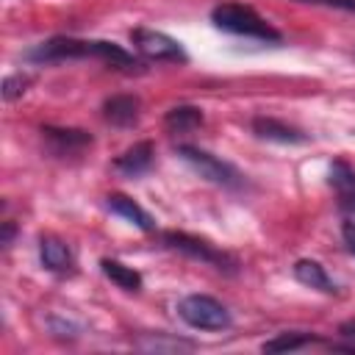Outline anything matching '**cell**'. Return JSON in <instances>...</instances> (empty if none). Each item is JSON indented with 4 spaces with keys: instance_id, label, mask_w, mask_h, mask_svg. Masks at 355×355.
I'll list each match as a JSON object with an SVG mask.
<instances>
[{
    "instance_id": "cell-1",
    "label": "cell",
    "mask_w": 355,
    "mask_h": 355,
    "mask_svg": "<svg viewBox=\"0 0 355 355\" xmlns=\"http://www.w3.org/2000/svg\"><path fill=\"white\" fill-rule=\"evenodd\" d=\"M211 22L219 31L247 36V39H261V42H280V31H275L252 6L244 3H219L211 11Z\"/></svg>"
},
{
    "instance_id": "cell-20",
    "label": "cell",
    "mask_w": 355,
    "mask_h": 355,
    "mask_svg": "<svg viewBox=\"0 0 355 355\" xmlns=\"http://www.w3.org/2000/svg\"><path fill=\"white\" fill-rule=\"evenodd\" d=\"M338 336H341L344 341H336V344H333V349H349V352H355V319L341 322Z\"/></svg>"
},
{
    "instance_id": "cell-14",
    "label": "cell",
    "mask_w": 355,
    "mask_h": 355,
    "mask_svg": "<svg viewBox=\"0 0 355 355\" xmlns=\"http://www.w3.org/2000/svg\"><path fill=\"white\" fill-rule=\"evenodd\" d=\"M108 208H111L114 214H119L122 219H128L130 225L141 227V230H153V227H155V225H153V216H150L136 200H130V197H125V194H108Z\"/></svg>"
},
{
    "instance_id": "cell-7",
    "label": "cell",
    "mask_w": 355,
    "mask_h": 355,
    "mask_svg": "<svg viewBox=\"0 0 355 355\" xmlns=\"http://www.w3.org/2000/svg\"><path fill=\"white\" fill-rule=\"evenodd\" d=\"M42 139L47 144V150L58 158H75L80 153H86L92 147V136L80 128H42Z\"/></svg>"
},
{
    "instance_id": "cell-9",
    "label": "cell",
    "mask_w": 355,
    "mask_h": 355,
    "mask_svg": "<svg viewBox=\"0 0 355 355\" xmlns=\"http://www.w3.org/2000/svg\"><path fill=\"white\" fill-rule=\"evenodd\" d=\"M139 108H141L139 97H133V94H116V97H108L103 103V116L111 125H116V128H130L139 119Z\"/></svg>"
},
{
    "instance_id": "cell-2",
    "label": "cell",
    "mask_w": 355,
    "mask_h": 355,
    "mask_svg": "<svg viewBox=\"0 0 355 355\" xmlns=\"http://www.w3.org/2000/svg\"><path fill=\"white\" fill-rule=\"evenodd\" d=\"M164 241H166V247L183 252V255H189L194 261H202V263H208V266H214L219 272H236V266H239V261L230 252L219 250L216 244H211V241H205L200 236H191V233H183V230H166Z\"/></svg>"
},
{
    "instance_id": "cell-18",
    "label": "cell",
    "mask_w": 355,
    "mask_h": 355,
    "mask_svg": "<svg viewBox=\"0 0 355 355\" xmlns=\"http://www.w3.org/2000/svg\"><path fill=\"white\" fill-rule=\"evenodd\" d=\"M136 347H139V349H147V352H178V349H191L194 344H191V341H180V338L147 336V338H139Z\"/></svg>"
},
{
    "instance_id": "cell-3",
    "label": "cell",
    "mask_w": 355,
    "mask_h": 355,
    "mask_svg": "<svg viewBox=\"0 0 355 355\" xmlns=\"http://www.w3.org/2000/svg\"><path fill=\"white\" fill-rule=\"evenodd\" d=\"M178 313L194 330H225L233 322L230 311L219 300H214L208 294H189V297H183L178 302Z\"/></svg>"
},
{
    "instance_id": "cell-10",
    "label": "cell",
    "mask_w": 355,
    "mask_h": 355,
    "mask_svg": "<svg viewBox=\"0 0 355 355\" xmlns=\"http://www.w3.org/2000/svg\"><path fill=\"white\" fill-rule=\"evenodd\" d=\"M294 277H297L302 286L316 288V291H322V294H336V291H338L336 283L330 280V275L324 272V266H322L319 261H311V258H300V261L294 263Z\"/></svg>"
},
{
    "instance_id": "cell-15",
    "label": "cell",
    "mask_w": 355,
    "mask_h": 355,
    "mask_svg": "<svg viewBox=\"0 0 355 355\" xmlns=\"http://www.w3.org/2000/svg\"><path fill=\"white\" fill-rule=\"evenodd\" d=\"M164 125L169 133H191L202 125V111L197 105H175L166 111Z\"/></svg>"
},
{
    "instance_id": "cell-11",
    "label": "cell",
    "mask_w": 355,
    "mask_h": 355,
    "mask_svg": "<svg viewBox=\"0 0 355 355\" xmlns=\"http://www.w3.org/2000/svg\"><path fill=\"white\" fill-rule=\"evenodd\" d=\"M252 130L261 139L280 141V144H300V141H305V136L297 128H291V125H286V122H280L275 116H258V119H252Z\"/></svg>"
},
{
    "instance_id": "cell-23",
    "label": "cell",
    "mask_w": 355,
    "mask_h": 355,
    "mask_svg": "<svg viewBox=\"0 0 355 355\" xmlns=\"http://www.w3.org/2000/svg\"><path fill=\"white\" fill-rule=\"evenodd\" d=\"M11 239H14V225H11V222H3V244L8 247Z\"/></svg>"
},
{
    "instance_id": "cell-12",
    "label": "cell",
    "mask_w": 355,
    "mask_h": 355,
    "mask_svg": "<svg viewBox=\"0 0 355 355\" xmlns=\"http://www.w3.org/2000/svg\"><path fill=\"white\" fill-rule=\"evenodd\" d=\"M39 258H42V263H44L50 272H69V269H72V252H69V247H67L61 239H55V236H44V239L39 241Z\"/></svg>"
},
{
    "instance_id": "cell-17",
    "label": "cell",
    "mask_w": 355,
    "mask_h": 355,
    "mask_svg": "<svg viewBox=\"0 0 355 355\" xmlns=\"http://www.w3.org/2000/svg\"><path fill=\"white\" fill-rule=\"evenodd\" d=\"M311 341H313L311 333H277L275 338L263 341V352H291V349H300Z\"/></svg>"
},
{
    "instance_id": "cell-21",
    "label": "cell",
    "mask_w": 355,
    "mask_h": 355,
    "mask_svg": "<svg viewBox=\"0 0 355 355\" xmlns=\"http://www.w3.org/2000/svg\"><path fill=\"white\" fill-rule=\"evenodd\" d=\"M300 3L327 6V8H338V11H349V14H355V0H300Z\"/></svg>"
},
{
    "instance_id": "cell-13",
    "label": "cell",
    "mask_w": 355,
    "mask_h": 355,
    "mask_svg": "<svg viewBox=\"0 0 355 355\" xmlns=\"http://www.w3.org/2000/svg\"><path fill=\"white\" fill-rule=\"evenodd\" d=\"M153 144L150 141H139V144H133L130 150H125L116 161H114V166L119 169V172H125V175H141V172H147L150 169V164H153Z\"/></svg>"
},
{
    "instance_id": "cell-8",
    "label": "cell",
    "mask_w": 355,
    "mask_h": 355,
    "mask_svg": "<svg viewBox=\"0 0 355 355\" xmlns=\"http://www.w3.org/2000/svg\"><path fill=\"white\" fill-rule=\"evenodd\" d=\"M330 186L338 197V205L349 214H355V169L347 161H333L330 164Z\"/></svg>"
},
{
    "instance_id": "cell-16",
    "label": "cell",
    "mask_w": 355,
    "mask_h": 355,
    "mask_svg": "<svg viewBox=\"0 0 355 355\" xmlns=\"http://www.w3.org/2000/svg\"><path fill=\"white\" fill-rule=\"evenodd\" d=\"M100 269H103V275H105L111 283H116V286L125 288V291H139V288H141V275H139L133 266H125L122 261L103 258V261H100Z\"/></svg>"
},
{
    "instance_id": "cell-22",
    "label": "cell",
    "mask_w": 355,
    "mask_h": 355,
    "mask_svg": "<svg viewBox=\"0 0 355 355\" xmlns=\"http://www.w3.org/2000/svg\"><path fill=\"white\" fill-rule=\"evenodd\" d=\"M344 241H347L349 252L355 255V222H344Z\"/></svg>"
},
{
    "instance_id": "cell-5",
    "label": "cell",
    "mask_w": 355,
    "mask_h": 355,
    "mask_svg": "<svg viewBox=\"0 0 355 355\" xmlns=\"http://www.w3.org/2000/svg\"><path fill=\"white\" fill-rule=\"evenodd\" d=\"M130 42L150 61H172V64H183L186 61V50L180 47V42H175L172 36H166L161 31L136 28V31H130Z\"/></svg>"
},
{
    "instance_id": "cell-6",
    "label": "cell",
    "mask_w": 355,
    "mask_h": 355,
    "mask_svg": "<svg viewBox=\"0 0 355 355\" xmlns=\"http://www.w3.org/2000/svg\"><path fill=\"white\" fill-rule=\"evenodd\" d=\"M94 44L83 39H69V36H55L50 42H42L36 50L28 53L31 61L39 64H53V61H75V58H92Z\"/></svg>"
},
{
    "instance_id": "cell-4",
    "label": "cell",
    "mask_w": 355,
    "mask_h": 355,
    "mask_svg": "<svg viewBox=\"0 0 355 355\" xmlns=\"http://www.w3.org/2000/svg\"><path fill=\"white\" fill-rule=\"evenodd\" d=\"M178 155H180L183 161H189V164L200 172V178H205V180H211V183H216V186L236 189V186L244 183L241 172H239L233 164H227V161L211 155L208 150H200V147H194V144H180V147H178Z\"/></svg>"
},
{
    "instance_id": "cell-19",
    "label": "cell",
    "mask_w": 355,
    "mask_h": 355,
    "mask_svg": "<svg viewBox=\"0 0 355 355\" xmlns=\"http://www.w3.org/2000/svg\"><path fill=\"white\" fill-rule=\"evenodd\" d=\"M28 86H31V78L28 75H8L3 80V97L6 100H17L19 94L28 92Z\"/></svg>"
}]
</instances>
